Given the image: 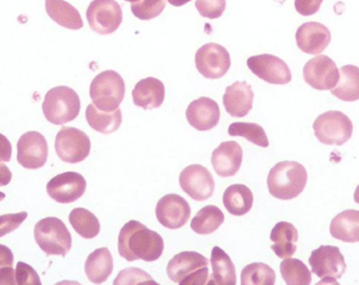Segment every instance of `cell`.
I'll use <instances>...</instances> for the list:
<instances>
[{"label": "cell", "instance_id": "cell-1", "mask_svg": "<svg viewBox=\"0 0 359 285\" xmlns=\"http://www.w3.org/2000/svg\"><path fill=\"white\" fill-rule=\"evenodd\" d=\"M163 237L142 222L131 220L121 228L118 236V253L127 261H156L163 255Z\"/></svg>", "mask_w": 359, "mask_h": 285}, {"label": "cell", "instance_id": "cell-2", "mask_svg": "<svg viewBox=\"0 0 359 285\" xmlns=\"http://www.w3.org/2000/svg\"><path fill=\"white\" fill-rule=\"evenodd\" d=\"M308 182V173L304 165L296 161H281L269 173V192L280 200H291L302 194Z\"/></svg>", "mask_w": 359, "mask_h": 285}, {"label": "cell", "instance_id": "cell-3", "mask_svg": "<svg viewBox=\"0 0 359 285\" xmlns=\"http://www.w3.org/2000/svg\"><path fill=\"white\" fill-rule=\"evenodd\" d=\"M167 274L174 283L178 284H208L209 260L196 251H182L170 260Z\"/></svg>", "mask_w": 359, "mask_h": 285}, {"label": "cell", "instance_id": "cell-4", "mask_svg": "<svg viewBox=\"0 0 359 285\" xmlns=\"http://www.w3.org/2000/svg\"><path fill=\"white\" fill-rule=\"evenodd\" d=\"M81 108L79 94L68 87H56L50 90L43 104L46 118L56 125H66L76 119Z\"/></svg>", "mask_w": 359, "mask_h": 285}, {"label": "cell", "instance_id": "cell-5", "mask_svg": "<svg viewBox=\"0 0 359 285\" xmlns=\"http://www.w3.org/2000/svg\"><path fill=\"white\" fill-rule=\"evenodd\" d=\"M126 94V83L123 77L109 70L100 73L92 81L90 97L96 108L104 112H113L119 108Z\"/></svg>", "mask_w": 359, "mask_h": 285}, {"label": "cell", "instance_id": "cell-6", "mask_svg": "<svg viewBox=\"0 0 359 285\" xmlns=\"http://www.w3.org/2000/svg\"><path fill=\"white\" fill-rule=\"evenodd\" d=\"M35 241L48 256L65 257L72 247V236L66 224L56 217H48L37 222Z\"/></svg>", "mask_w": 359, "mask_h": 285}, {"label": "cell", "instance_id": "cell-7", "mask_svg": "<svg viewBox=\"0 0 359 285\" xmlns=\"http://www.w3.org/2000/svg\"><path fill=\"white\" fill-rule=\"evenodd\" d=\"M315 136L327 146H342L352 137L353 123L339 111H329L317 117L313 123Z\"/></svg>", "mask_w": 359, "mask_h": 285}, {"label": "cell", "instance_id": "cell-8", "mask_svg": "<svg viewBox=\"0 0 359 285\" xmlns=\"http://www.w3.org/2000/svg\"><path fill=\"white\" fill-rule=\"evenodd\" d=\"M313 274L325 279L323 283H337L346 272V264L341 251L337 246L321 245L314 249L309 258Z\"/></svg>", "mask_w": 359, "mask_h": 285}, {"label": "cell", "instance_id": "cell-9", "mask_svg": "<svg viewBox=\"0 0 359 285\" xmlns=\"http://www.w3.org/2000/svg\"><path fill=\"white\" fill-rule=\"evenodd\" d=\"M56 154L65 162L79 163L91 152V141L85 132L75 127H62L55 140Z\"/></svg>", "mask_w": 359, "mask_h": 285}, {"label": "cell", "instance_id": "cell-10", "mask_svg": "<svg viewBox=\"0 0 359 285\" xmlns=\"http://www.w3.org/2000/svg\"><path fill=\"white\" fill-rule=\"evenodd\" d=\"M87 20L97 34H112L123 22V10L116 0H93L87 10Z\"/></svg>", "mask_w": 359, "mask_h": 285}, {"label": "cell", "instance_id": "cell-11", "mask_svg": "<svg viewBox=\"0 0 359 285\" xmlns=\"http://www.w3.org/2000/svg\"><path fill=\"white\" fill-rule=\"evenodd\" d=\"M195 64L205 78L219 79L230 70V54L218 43H207L195 54Z\"/></svg>", "mask_w": 359, "mask_h": 285}, {"label": "cell", "instance_id": "cell-12", "mask_svg": "<svg viewBox=\"0 0 359 285\" xmlns=\"http://www.w3.org/2000/svg\"><path fill=\"white\" fill-rule=\"evenodd\" d=\"M180 184L186 194L199 202L211 198L215 190L213 176L207 167L201 165L187 167L180 173Z\"/></svg>", "mask_w": 359, "mask_h": 285}, {"label": "cell", "instance_id": "cell-13", "mask_svg": "<svg viewBox=\"0 0 359 285\" xmlns=\"http://www.w3.org/2000/svg\"><path fill=\"white\" fill-rule=\"evenodd\" d=\"M248 68L258 78L271 85H287L292 81V73L287 64L271 54L252 56L247 60Z\"/></svg>", "mask_w": 359, "mask_h": 285}, {"label": "cell", "instance_id": "cell-14", "mask_svg": "<svg viewBox=\"0 0 359 285\" xmlns=\"http://www.w3.org/2000/svg\"><path fill=\"white\" fill-rule=\"evenodd\" d=\"M302 74L304 81L318 91L334 89L339 81V71L335 62L325 55H318L309 60Z\"/></svg>", "mask_w": 359, "mask_h": 285}, {"label": "cell", "instance_id": "cell-15", "mask_svg": "<svg viewBox=\"0 0 359 285\" xmlns=\"http://www.w3.org/2000/svg\"><path fill=\"white\" fill-rule=\"evenodd\" d=\"M18 160L25 169H41L46 165L49 146L45 136L39 132H28L18 140Z\"/></svg>", "mask_w": 359, "mask_h": 285}, {"label": "cell", "instance_id": "cell-16", "mask_svg": "<svg viewBox=\"0 0 359 285\" xmlns=\"http://www.w3.org/2000/svg\"><path fill=\"white\" fill-rule=\"evenodd\" d=\"M87 181L76 172H67L55 176L47 184V192L58 203H73L85 194Z\"/></svg>", "mask_w": 359, "mask_h": 285}, {"label": "cell", "instance_id": "cell-17", "mask_svg": "<svg viewBox=\"0 0 359 285\" xmlns=\"http://www.w3.org/2000/svg\"><path fill=\"white\" fill-rule=\"evenodd\" d=\"M156 217L159 223L170 230H178L188 223L191 207L186 199L180 195L163 196L156 205Z\"/></svg>", "mask_w": 359, "mask_h": 285}, {"label": "cell", "instance_id": "cell-18", "mask_svg": "<svg viewBox=\"0 0 359 285\" xmlns=\"http://www.w3.org/2000/svg\"><path fill=\"white\" fill-rule=\"evenodd\" d=\"M331 32L316 22H306L296 32V43L304 53L319 55L331 43Z\"/></svg>", "mask_w": 359, "mask_h": 285}, {"label": "cell", "instance_id": "cell-19", "mask_svg": "<svg viewBox=\"0 0 359 285\" xmlns=\"http://www.w3.org/2000/svg\"><path fill=\"white\" fill-rule=\"evenodd\" d=\"M186 116L191 127L197 131H210L219 123V106L211 98L201 97L191 102L187 109Z\"/></svg>", "mask_w": 359, "mask_h": 285}, {"label": "cell", "instance_id": "cell-20", "mask_svg": "<svg viewBox=\"0 0 359 285\" xmlns=\"http://www.w3.org/2000/svg\"><path fill=\"white\" fill-rule=\"evenodd\" d=\"M243 152L236 141H224L212 153V165L220 177H233L243 163Z\"/></svg>", "mask_w": 359, "mask_h": 285}, {"label": "cell", "instance_id": "cell-21", "mask_svg": "<svg viewBox=\"0 0 359 285\" xmlns=\"http://www.w3.org/2000/svg\"><path fill=\"white\" fill-rule=\"evenodd\" d=\"M254 93L245 81L236 83L226 88L224 95V106L226 113L234 118L247 116L253 108Z\"/></svg>", "mask_w": 359, "mask_h": 285}, {"label": "cell", "instance_id": "cell-22", "mask_svg": "<svg viewBox=\"0 0 359 285\" xmlns=\"http://www.w3.org/2000/svg\"><path fill=\"white\" fill-rule=\"evenodd\" d=\"M165 85L154 77L142 79L132 92L134 104L144 110H154L165 102Z\"/></svg>", "mask_w": 359, "mask_h": 285}, {"label": "cell", "instance_id": "cell-23", "mask_svg": "<svg viewBox=\"0 0 359 285\" xmlns=\"http://www.w3.org/2000/svg\"><path fill=\"white\" fill-rule=\"evenodd\" d=\"M270 239L274 243L271 249H273L277 257L285 259V258L292 257L296 253L298 230L290 222H278L273 228Z\"/></svg>", "mask_w": 359, "mask_h": 285}, {"label": "cell", "instance_id": "cell-24", "mask_svg": "<svg viewBox=\"0 0 359 285\" xmlns=\"http://www.w3.org/2000/svg\"><path fill=\"white\" fill-rule=\"evenodd\" d=\"M330 232L342 242H359V211L346 209L338 214L332 220Z\"/></svg>", "mask_w": 359, "mask_h": 285}, {"label": "cell", "instance_id": "cell-25", "mask_svg": "<svg viewBox=\"0 0 359 285\" xmlns=\"http://www.w3.org/2000/svg\"><path fill=\"white\" fill-rule=\"evenodd\" d=\"M114 263L108 247H100L90 253L86 261L85 270L89 280L95 284H102L108 280L113 272Z\"/></svg>", "mask_w": 359, "mask_h": 285}, {"label": "cell", "instance_id": "cell-26", "mask_svg": "<svg viewBox=\"0 0 359 285\" xmlns=\"http://www.w3.org/2000/svg\"><path fill=\"white\" fill-rule=\"evenodd\" d=\"M46 10L50 18L64 28L81 30L83 27L79 10L65 0H46Z\"/></svg>", "mask_w": 359, "mask_h": 285}, {"label": "cell", "instance_id": "cell-27", "mask_svg": "<svg viewBox=\"0 0 359 285\" xmlns=\"http://www.w3.org/2000/svg\"><path fill=\"white\" fill-rule=\"evenodd\" d=\"M211 263L213 274L208 284L235 285L236 284V268L228 253L215 246L212 249Z\"/></svg>", "mask_w": 359, "mask_h": 285}, {"label": "cell", "instance_id": "cell-28", "mask_svg": "<svg viewBox=\"0 0 359 285\" xmlns=\"http://www.w3.org/2000/svg\"><path fill=\"white\" fill-rule=\"evenodd\" d=\"M222 201L231 215L243 216L253 207V193L247 186L233 184L224 190Z\"/></svg>", "mask_w": 359, "mask_h": 285}, {"label": "cell", "instance_id": "cell-29", "mask_svg": "<svg viewBox=\"0 0 359 285\" xmlns=\"http://www.w3.org/2000/svg\"><path fill=\"white\" fill-rule=\"evenodd\" d=\"M86 118L92 129L104 135L114 133L123 123V114L119 109H116L113 112H104L96 108L94 104L88 106L86 110Z\"/></svg>", "mask_w": 359, "mask_h": 285}, {"label": "cell", "instance_id": "cell-30", "mask_svg": "<svg viewBox=\"0 0 359 285\" xmlns=\"http://www.w3.org/2000/svg\"><path fill=\"white\" fill-rule=\"evenodd\" d=\"M331 93L342 102L359 100V68L351 64L342 67L339 71V81Z\"/></svg>", "mask_w": 359, "mask_h": 285}, {"label": "cell", "instance_id": "cell-31", "mask_svg": "<svg viewBox=\"0 0 359 285\" xmlns=\"http://www.w3.org/2000/svg\"><path fill=\"white\" fill-rule=\"evenodd\" d=\"M224 221V215L219 207L215 205H207L193 218L191 221V228L196 234L210 235L216 232Z\"/></svg>", "mask_w": 359, "mask_h": 285}, {"label": "cell", "instance_id": "cell-32", "mask_svg": "<svg viewBox=\"0 0 359 285\" xmlns=\"http://www.w3.org/2000/svg\"><path fill=\"white\" fill-rule=\"evenodd\" d=\"M75 232L85 239H93L100 232V222L95 215L83 207H77L69 216Z\"/></svg>", "mask_w": 359, "mask_h": 285}, {"label": "cell", "instance_id": "cell-33", "mask_svg": "<svg viewBox=\"0 0 359 285\" xmlns=\"http://www.w3.org/2000/svg\"><path fill=\"white\" fill-rule=\"evenodd\" d=\"M280 274L287 285H309L312 282L311 270L299 259L285 258L280 264Z\"/></svg>", "mask_w": 359, "mask_h": 285}, {"label": "cell", "instance_id": "cell-34", "mask_svg": "<svg viewBox=\"0 0 359 285\" xmlns=\"http://www.w3.org/2000/svg\"><path fill=\"white\" fill-rule=\"evenodd\" d=\"M241 285H273L276 274L268 264L257 262L245 266L241 272Z\"/></svg>", "mask_w": 359, "mask_h": 285}, {"label": "cell", "instance_id": "cell-35", "mask_svg": "<svg viewBox=\"0 0 359 285\" xmlns=\"http://www.w3.org/2000/svg\"><path fill=\"white\" fill-rule=\"evenodd\" d=\"M228 133L230 136L245 138L248 141L262 148H268L270 146L266 132L257 123H234L229 127Z\"/></svg>", "mask_w": 359, "mask_h": 285}, {"label": "cell", "instance_id": "cell-36", "mask_svg": "<svg viewBox=\"0 0 359 285\" xmlns=\"http://www.w3.org/2000/svg\"><path fill=\"white\" fill-rule=\"evenodd\" d=\"M167 6V0H138L132 3V13L140 20L158 18Z\"/></svg>", "mask_w": 359, "mask_h": 285}, {"label": "cell", "instance_id": "cell-37", "mask_svg": "<svg viewBox=\"0 0 359 285\" xmlns=\"http://www.w3.org/2000/svg\"><path fill=\"white\" fill-rule=\"evenodd\" d=\"M114 284H156L152 277L140 268H126L119 272Z\"/></svg>", "mask_w": 359, "mask_h": 285}, {"label": "cell", "instance_id": "cell-38", "mask_svg": "<svg viewBox=\"0 0 359 285\" xmlns=\"http://www.w3.org/2000/svg\"><path fill=\"white\" fill-rule=\"evenodd\" d=\"M226 0H196L195 7L203 18L217 20L226 10Z\"/></svg>", "mask_w": 359, "mask_h": 285}, {"label": "cell", "instance_id": "cell-39", "mask_svg": "<svg viewBox=\"0 0 359 285\" xmlns=\"http://www.w3.org/2000/svg\"><path fill=\"white\" fill-rule=\"evenodd\" d=\"M16 285H41L36 270L24 262H18L15 270Z\"/></svg>", "mask_w": 359, "mask_h": 285}, {"label": "cell", "instance_id": "cell-40", "mask_svg": "<svg viewBox=\"0 0 359 285\" xmlns=\"http://www.w3.org/2000/svg\"><path fill=\"white\" fill-rule=\"evenodd\" d=\"M28 217L27 211L0 216V238L18 230Z\"/></svg>", "mask_w": 359, "mask_h": 285}, {"label": "cell", "instance_id": "cell-41", "mask_svg": "<svg viewBox=\"0 0 359 285\" xmlns=\"http://www.w3.org/2000/svg\"><path fill=\"white\" fill-rule=\"evenodd\" d=\"M323 0H295V9L302 16L316 14L320 9Z\"/></svg>", "mask_w": 359, "mask_h": 285}, {"label": "cell", "instance_id": "cell-42", "mask_svg": "<svg viewBox=\"0 0 359 285\" xmlns=\"http://www.w3.org/2000/svg\"><path fill=\"white\" fill-rule=\"evenodd\" d=\"M12 158V144L7 137L0 134V161L9 162Z\"/></svg>", "mask_w": 359, "mask_h": 285}, {"label": "cell", "instance_id": "cell-43", "mask_svg": "<svg viewBox=\"0 0 359 285\" xmlns=\"http://www.w3.org/2000/svg\"><path fill=\"white\" fill-rule=\"evenodd\" d=\"M0 284L15 285V270L13 266L0 268Z\"/></svg>", "mask_w": 359, "mask_h": 285}, {"label": "cell", "instance_id": "cell-44", "mask_svg": "<svg viewBox=\"0 0 359 285\" xmlns=\"http://www.w3.org/2000/svg\"><path fill=\"white\" fill-rule=\"evenodd\" d=\"M14 256L11 249L6 245L0 244V268L13 266Z\"/></svg>", "mask_w": 359, "mask_h": 285}, {"label": "cell", "instance_id": "cell-45", "mask_svg": "<svg viewBox=\"0 0 359 285\" xmlns=\"http://www.w3.org/2000/svg\"><path fill=\"white\" fill-rule=\"evenodd\" d=\"M12 172L4 163H0V186H6L11 182Z\"/></svg>", "mask_w": 359, "mask_h": 285}, {"label": "cell", "instance_id": "cell-46", "mask_svg": "<svg viewBox=\"0 0 359 285\" xmlns=\"http://www.w3.org/2000/svg\"><path fill=\"white\" fill-rule=\"evenodd\" d=\"M168 3L171 4L174 7H182V6L187 5L190 3L192 0H167Z\"/></svg>", "mask_w": 359, "mask_h": 285}, {"label": "cell", "instance_id": "cell-47", "mask_svg": "<svg viewBox=\"0 0 359 285\" xmlns=\"http://www.w3.org/2000/svg\"><path fill=\"white\" fill-rule=\"evenodd\" d=\"M354 200L355 202L359 204V186H357L356 190H355Z\"/></svg>", "mask_w": 359, "mask_h": 285}, {"label": "cell", "instance_id": "cell-48", "mask_svg": "<svg viewBox=\"0 0 359 285\" xmlns=\"http://www.w3.org/2000/svg\"><path fill=\"white\" fill-rule=\"evenodd\" d=\"M6 198V194H4L3 192H0V201H3L4 199Z\"/></svg>", "mask_w": 359, "mask_h": 285}, {"label": "cell", "instance_id": "cell-49", "mask_svg": "<svg viewBox=\"0 0 359 285\" xmlns=\"http://www.w3.org/2000/svg\"><path fill=\"white\" fill-rule=\"evenodd\" d=\"M126 1H128V3H136L138 0H126Z\"/></svg>", "mask_w": 359, "mask_h": 285}]
</instances>
